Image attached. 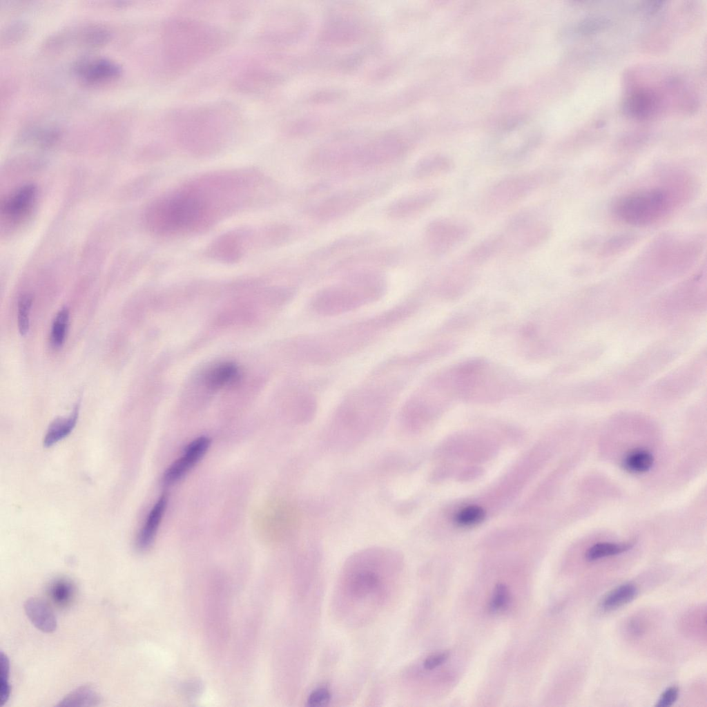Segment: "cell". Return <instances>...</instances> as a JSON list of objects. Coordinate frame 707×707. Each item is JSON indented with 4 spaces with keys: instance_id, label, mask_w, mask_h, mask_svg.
<instances>
[{
    "instance_id": "cell-1",
    "label": "cell",
    "mask_w": 707,
    "mask_h": 707,
    "mask_svg": "<svg viewBox=\"0 0 707 707\" xmlns=\"http://www.w3.org/2000/svg\"><path fill=\"white\" fill-rule=\"evenodd\" d=\"M397 554L382 549H369L349 559L339 579L336 608L350 621L371 618L387 603L399 582Z\"/></svg>"
},
{
    "instance_id": "cell-2",
    "label": "cell",
    "mask_w": 707,
    "mask_h": 707,
    "mask_svg": "<svg viewBox=\"0 0 707 707\" xmlns=\"http://www.w3.org/2000/svg\"><path fill=\"white\" fill-rule=\"evenodd\" d=\"M228 39L220 28L202 21L175 17L164 30V55L171 75H180L220 50Z\"/></svg>"
},
{
    "instance_id": "cell-3",
    "label": "cell",
    "mask_w": 707,
    "mask_h": 707,
    "mask_svg": "<svg viewBox=\"0 0 707 707\" xmlns=\"http://www.w3.org/2000/svg\"><path fill=\"white\" fill-rule=\"evenodd\" d=\"M239 116L229 104L206 105L175 112L171 115V128L190 150L213 151L238 129Z\"/></svg>"
},
{
    "instance_id": "cell-4",
    "label": "cell",
    "mask_w": 707,
    "mask_h": 707,
    "mask_svg": "<svg viewBox=\"0 0 707 707\" xmlns=\"http://www.w3.org/2000/svg\"><path fill=\"white\" fill-rule=\"evenodd\" d=\"M209 212L206 200L195 190L176 191L154 202L146 212L148 226L158 233L194 229L205 222Z\"/></svg>"
},
{
    "instance_id": "cell-5",
    "label": "cell",
    "mask_w": 707,
    "mask_h": 707,
    "mask_svg": "<svg viewBox=\"0 0 707 707\" xmlns=\"http://www.w3.org/2000/svg\"><path fill=\"white\" fill-rule=\"evenodd\" d=\"M674 206L673 193L660 187L637 190L619 197L612 211L624 223L634 226L652 224L664 218Z\"/></svg>"
},
{
    "instance_id": "cell-6",
    "label": "cell",
    "mask_w": 707,
    "mask_h": 707,
    "mask_svg": "<svg viewBox=\"0 0 707 707\" xmlns=\"http://www.w3.org/2000/svg\"><path fill=\"white\" fill-rule=\"evenodd\" d=\"M546 180L541 171L520 173L506 177L488 191L485 204L491 210H502L530 195Z\"/></svg>"
},
{
    "instance_id": "cell-7",
    "label": "cell",
    "mask_w": 707,
    "mask_h": 707,
    "mask_svg": "<svg viewBox=\"0 0 707 707\" xmlns=\"http://www.w3.org/2000/svg\"><path fill=\"white\" fill-rule=\"evenodd\" d=\"M550 234V229L546 224L527 212H521L509 220L505 235L507 244L510 242L509 244L516 250L526 251L542 244Z\"/></svg>"
},
{
    "instance_id": "cell-8",
    "label": "cell",
    "mask_w": 707,
    "mask_h": 707,
    "mask_svg": "<svg viewBox=\"0 0 707 707\" xmlns=\"http://www.w3.org/2000/svg\"><path fill=\"white\" fill-rule=\"evenodd\" d=\"M472 234L467 223L451 218L433 221L427 231V240L433 253L443 255L465 242Z\"/></svg>"
},
{
    "instance_id": "cell-9",
    "label": "cell",
    "mask_w": 707,
    "mask_h": 707,
    "mask_svg": "<svg viewBox=\"0 0 707 707\" xmlns=\"http://www.w3.org/2000/svg\"><path fill=\"white\" fill-rule=\"evenodd\" d=\"M211 445L208 437L201 436L192 441L183 455L174 461L165 471L162 483L171 486L180 480L204 456Z\"/></svg>"
},
{
    "instance_id": "cell-10",
    "label": "cell",
    "mask_w": 707,
    "mask_h": 707,
    "mask_svg": "<svg viewBox=\"0 0 707 707\" xmlns=\"http://www.w3.org/2000/svg\"><path fill=\"white\" fill-rule=\"evenodd\" d=\"M75 72L84 82L96 84L118 77L122 68L114 61L96 58L79 61L75 67Z\"/></svg>"
},
{
    "instance_id": "cell-11",
    "label": "cell",
    "mask_w": 707,
    "mask_h": 707,
    "mask_svg": "<svg viewBox=\"0 0 707 707\" xmlns=\"http://www.w3.org/2000/svg\"><path fill=\"white\" fill-rule=\"evenodd\" d=\"M362 303V298L344 291H325L313 302V308L320 314L336 315L353 310Z\"/></svg>"
},
{
    "instance_id": "cell-12",
    "label": "cell",
    "mask_w": 707,
    "mask_h": 707,
    "mask_svg": "<svg viewBox=\"0 0 707 707\" xmlns=\"http://www.w3.org/2000/svg\"><path fill=\"white\" fill-rule=\"evenodd\" d=\"M36 195L37 188L33 184H27L19 188L2 202V216L10 223L19 222L30 212Z\"/></svg>"
},
{
    "instance_id": "cell-13",
    "label": "cell",
    "mask_w": 707,
    "mask_h": 707,
    "mask_svg": "<svg viewBox=\"0 0 707 707\" xmlns=\"http://www.w3.org/2000/svg\"><path fill=\"white\" fill-rule=\"evenodd\" d=\"M507 247L505 234H495L487 237L474 245L461 260L463 268L483 265L496 256Z\"/></svg>"
},
{
    "instance_id": "cell-14",
    "label": "cell",
    "mask_w": 707,
    "mask_h": 707,
    "mask_svg": "<svg viewBox=\"0 0 707 707\" xmlns=\"http://www.w3.org/2000/svg\"><path fill=\"white\" fill-rule=\"evenodd\" d=\"M659 104L656 94L650 89L637 88L625 99L623 110L632 117L643 119L652 115Z\"/></svg>"
},
{
    "instance_id": "cell-15",
    "label": "cell",
    "mask_w": 707,
    "mask_h": 707,
    "mask_svg": "<svg viewBox=\"0 0 707 707\" xmlns=\"http://www.w3.org/2000/svg\"><path fill=\"white\" fill-rule=\"evenodd\" d=\"M167 494H163L150 511L136 539L139 550H147L152 545L168 503Z\"/></svg>"
},
{
    "instance_id": "cell-16",
    "label": "cell",
    "mask_w": 707,
    "mask_h": 707,
    "mask_svg": "<svg viewBox=\"0 0 707 707\" xmlns=\"http://www.w3.org/2000/svg\"><path fill=\"white\" fill-rule=\"evenodd\" d=\"M26 614L39 630L51 633L57 628V619L52 610L43 600L32 597L23 605Z\"/></svg>"
},
{
    "instance_id": "cell-17",
    "label": "cell",
    "mask_w": 707,
    "mask_h": 707,
    "mask_svg": "<svg viewBox=\"0 0 707 707\" xmlns=\"http://www.w3.org/2000/svg\"><path fill=\"white\" fill-rule=\"evenodd\" d=\"M436 414L423 398H415L405 406L402 417L405 426L418 429L429 423Z\"/></svg>"
},
{
    "instance_id": "cell-18",
    "label": "cell",
    "mask_w": 707,
    "mask_h": 707,
    "mask_svg": "<svg viewBox=\"0 0 707 707\" xmlns=\"http://www.w3.org/2000/svg\"><path fill=\"white\" fill-rule=\"evenodd\" d=\"M79 412V404H77L71 414L66 418H58L49 426L43 438V445L52 446L68 436L76 425Z\"/></svg>"
},
{
    "instance_id": "cell-19",
    "label": "cell",
    "mask_w": 707,
    "mask_h": 707,
    "mask_svg": "<svg viewBox=\"0 0 707 707\" xmlns=\"http://www.w3.org/2000/svg\"><path fill=\"white\" fill-rule=\"evenodd\" d=\"M101 701L99 693L93 686L83 685L67 694L56 706H96Z\"/></svg>"
},
{
    "instance_id": "cell-20",
    "label": "cell",
    "mask_w": 707,
    "mask_h": 707,
    "mask_svg": "<svg viewBox=\"0 0 707 707\" xmlns=\"http://www.w3.org/2000/svg\"><path fill=\"white\" fill-rule=\"evenodd\" d=\"M637 592V587L632 583L620 585L606 594L601 601V608L604 611L616 610L632 601Z\"/></svg>"
},
{
    "instance_id": "cell-21",
    "label": "cell",
    "mask_w": 707,
    "mask_h": 707,
    "mask_svg": "<svg viewBox=\"0 0 707 707\" xmlns=\"http://www.w3.org/2000/svg\"><path fill=\"white\" fill-rule=\"evenodd\" d=\"M238 376L237 367L231 362H223L211 369L205 378L206 385L211 389H218L234 382Z\"/></svg>"
},
{
    "instance_id": "cell-22",
    "label": "cell",
    "mask_w": 707,
    "mask_h": 707,
    "mask_svg": "<svg viewBox=\"0 0 707 707\" xmlns=\"http://www.w3.org/2000/svg\"><path fill=\"white\" fill-rule=\"evenodd\" d=\"M487 516L484 507L477 504H468L457 510L453 516L455 524L466 527L476 525L483 522Z\"/></svg>"
},
{
    "instance_id": "cell-23",
    "label": "cell",
    "mask_w": 707,
    "mask_h": 707,
    "mask_svg": "<svg viewBox=\"0 0 707 707\" xmlns=\"http://www.w3.org/2000/svg\"><path fill=\"white\" fill-rule=\"evenodd\" d=\"M75 591L72 583L66 578H59L52 581L48 590L50 599L59 607L68 606L71 603Z\"/></svg>"
},
{
    "instance_id": "cell-24",
    "label": "cell",
    "mask_w": 707,
    "mask_h": 707,
    "mask_svg": "<svg viewBox=\"0 0 707 707\" xmlns=\"http://www.w3.org/2000/svg\"><path fill=\"white\" fill-rule=\"evenodd\" d=\"M632 542L615 543H598L591 546L585 554L587 560L590 561H597L608 556H614L625 552L633 546Z\"/></svg>"
},
{
    "instance_id": "cell-25",
    "label": "cell",
    "mask_w": 707,
    "mask_h": 707,
    "mask_svg": "<svg viewBox=\"0 0 707 707\" xmlns=\"http://www.w3.org/2000/svg\"><path fill=\"white\" fill-rule=\"evenodd\" d=\"M654 458L648 451L637 449L629 453L623 461L624 468L633 473H643L652 466Z\"/></svg>"
},
{
    "instance_id": "cell-26",
    "label": "cell",
    "mask_w": 707,
    "mask_h": 707,
    "mask_svg": "<svg viewBox=\"0 0 707 707\" xmlns=\"http://www.w3.org/2000/svg\"><path fill=\"white\" fill-rule=\"evenodd\" d=\"M69 322V311L67 308H62L56 315L52 325L50 332V344L52 347L57 349L64 343Z\"/></svg>"
},
{
    "instance_id": "cell-27",
    "label": "cell",
    "mask_w": 707,
    "mask_h": 707,
    "mask_svg": "<svg viewBox=\"0 0 707 707\" xmlns=\"http://www.w3.org/2000/svg\"><path fill=\"white\" fill-rule=\"evenodd\" d=\"M79 38L84 45L99 46L108 42L110 38V32L99 25L88 26L81 31Z\"/></svg>"
},
{
    "instance_id": "cell-28",
    "label": "cell",
    "mask_w": 707,
    "mask_h": 707,
    "mask_svg": "<svg viewBox=\"0 0 707 707\" xmlns=\"http://www.w3.org/2000/svg\"><path fill=\"white\" fill-rule=\"evenodd\" d=\"M212 251L222 260H235L240 255L239 244L232 235L224 236L215 243Z\"/></svg>"
},
{
    "instance_id": "cell-29",
    "label": "cell",
    "mask_w": 707,
    "mask_h": 707,
    "mask_svg": "<svg viewBox=\"0 0 707 707\" xmlns=\"http://www.w3.org/2000/svg\"><path fill=\"white\" fill-rule=\"evenodd\" d=\"M452 168V163L446 157H434L420 165L418 174L423 177L443 175L450 172Z\"/></svg>"
},
{
    "instance_id": "cell-30",
    "label": "cell",
    "mask_w": 707,
    "mask_h": 707,
    "mask_svg": "<svg viewBox=\"0 0 707 707\" xmlns=\"http://www.w3.org/2000/svg\"><path fill=\"white\" fill-rule=\"evenodd\" d=\"M32 303V298L30 294L21 296L18 301L17 321L19 331L21 336H26L29 331Z\"/></svg>"
},
{
    "instance_id": "cell-31",
    "label": "cell",
    "mask_w": 707,
    "mask_h": 707,
    "mask_svg": "<svg viewBox=\"0 0 707 707\" xmlns=\"http://www.w3.org/2000/svg\"><path fill=\"white\" fill-rule=\"evenodd\" d=\"M10 661L7 655L1 651L0 655V703L4 706L8 701L11 686L9 683Z\"/></svg>"
},
{
    "instance_id": "cell-32",
    "label": "cell",
    "mask_w": 707,
    "mask_h": 707,
    "mask_svg": "<svg viewBox=\"0 0 707 707\" xmlns=\"http://www.w3.org/2000/svg\"><path fill=\"white\" fill-rule=\"evenodd\" d=\"M510 603V592L506 585L498 583L495 585L492 599L489 603V609L492 612L505 610Z\"/></svg>"
},
{
    "instance_id": "cell-33",
    "label": "cell",
    "mask_w": 707,
    "mask_h": 707,
    "mask_svg": "<svg viewBox=\"0 0 707 707\" xmlns=\"http://www.w3.org/2000/svg\"><path fill=\"white\" fill-rule=\"evenodd\" d=\"M27 25L23 22H16L10 25L2 33L1 42L12 43L21 39L27 32Z\"/></svg>"
},
{
    "instance_id": "cell-34",
    "label": "cell",
    "mask_w": 707,
    "mask_h": 707,
    "mask_svg": "<svg viewBox=\"0 0 707 707\" xmlns=\"http://www.w3.org/2000/svg\"><path fill=\"white\" fill-rule=\"evenodd\" d=\"M330 698L329 690L326 688L321 687L311 693L307 699V704L310 706H322L329 701Z\"/></svg>"
},
{
    "instance_id": "cell-35",
    "label": "cell",
    "mask_w": 707,
    "mask_h": 707,
    "mask_svg": "<svg viewBox=\"0 0 707 707\" xmlns=\"http://www.w3.org/2000/svg\"><path fill=\"white\" fill-rule=\"evenodd\" d=\"M679 696V689L676 686H670L666 689L661 695L659 699L657 701L656 706L657 707H667L672 706L677 699Z\"/></svg>"
},
{
    "instance_id": "cell-36",
    "label": "cell",
    "mask_w": 707,
    "mask_h": 707,
    "mask_svg": "<svg viewBox=\"0 0 707 707\" xmlns=\"http://www.w3.org/2000/svg\"><path fill=\"white\" fill-rule=\"evenodd\" d=\"M449 653L448 652H443L430 655L425 659L423 662V667L427 670H432L446 661L449 658Z\"/></svg>"
},
{
    "instance_id": "cell-37",
    "label": "cell",
    "mask_w": 707,
    "mask_h": 707,
    "mask_svg": "<svg viewBox=\"0 0 707 707\" xmlns=\"http://www.w3.org/2000/svg\"><path fill=\"white\" fill-rule=\"evenodd\" d=\"M606 23L607 21L603 18H592L582 22L579 28L583 33L592 32L601 28Z\"/></svg>"
},
{
    "instance_id": "cell-38",
    "label": "cell",
    "mask_w": 707,
    "mask_h": 707,
    "mask_svg": "<svg viewBox=\"0 0 707 707\" xmlns=\"http://www.w3.org/2000/svg\"><path fill=\"white\" fill-rule=\"evenodd\" d=\"M634 239L629 235L621 236L617 239H613L609 242V243L605 246V251L606 252H617L619 251V247L623 248V246H628L629 242L633 241Z\"/></svg>"
},
{
    "instance_id": "cell-39",
    "label": "cell",
    "mask_w": 707,
    "mask_h": 707,
    "mask_svg": "<svg viewBox=\"0 0 707 707\" xmlns=\"http://www.w3.org/2000/svg\"><path fill=\"white\" fill-rule=\"evenodd\" d=\"M627 630L631 635L639 636L643 632V626L639 620L632 619L628 623Z\"/></svg>"
},
{
    "instance_id": "cell-40",
    "label": "cell",
    "mask_w": 707,
    "mask_h": 707,
    "mask_svg": "<svg viewBox=\"0 0 707 707\" xmlns=\"http://www.w3.org/2000/svg\"><path fill=\"white\" fill-rule=\"evenodd\" d=\"M480 472H480L478 468L470 467L469 469H466L465 470H464L462 474H461V476H460L461 477V479L467 480V479H469V478L472 479L474 478H476L478 475V474Z\"/></svg>"
}]
</instances>
